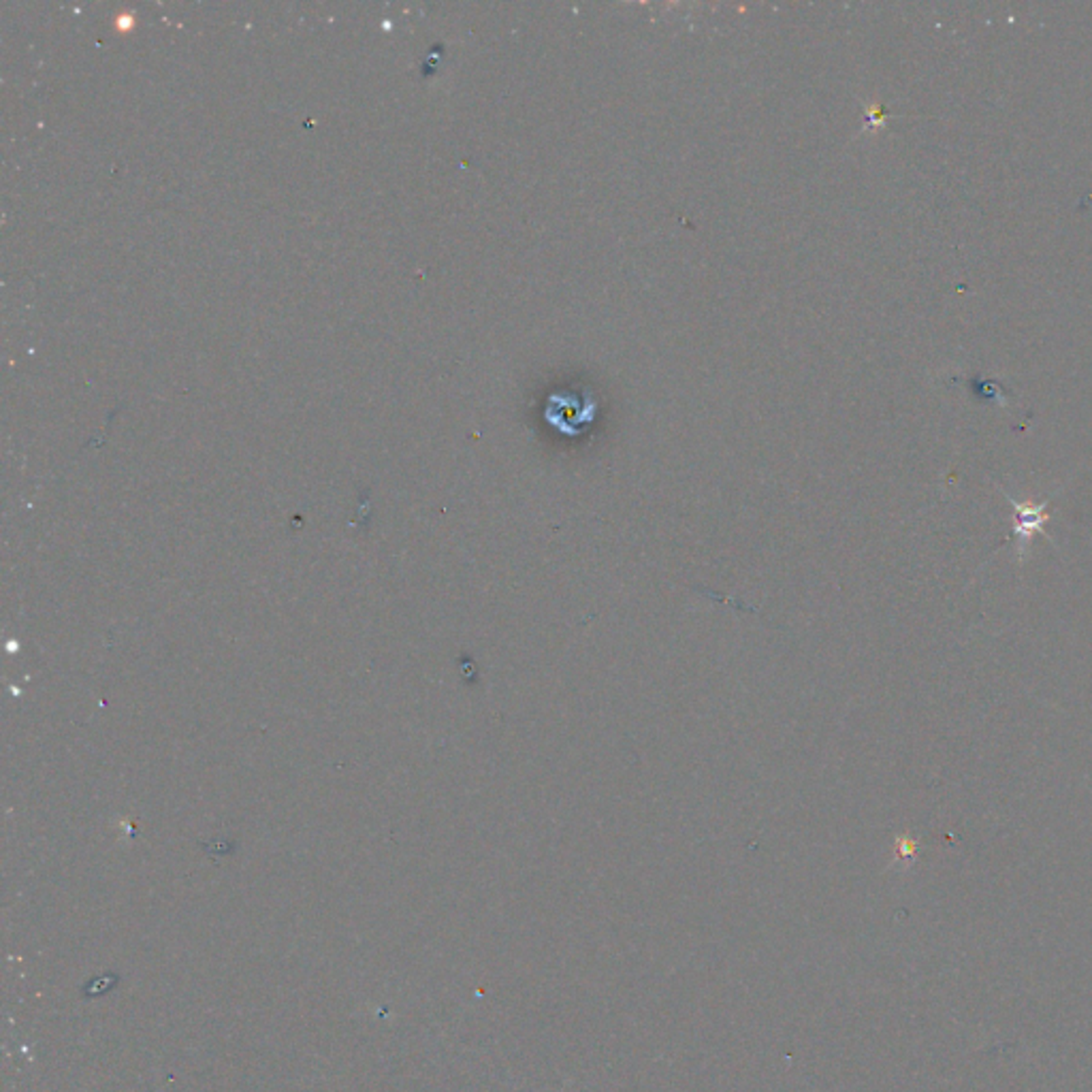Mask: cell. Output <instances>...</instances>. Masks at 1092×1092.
<instances>
[{
	"label": "cell",
	"mask_w": 1092,
	"mask_h": 1092,
	"mask_svg": "<svg viewBox=\"0 0 1092 1092\" xmlns=\"http://www.w3.org/2000/svg\"><path fill=\"white\" fill-rule=\"evenodd\" d=\"M1007 499L1013 506V513H1016V523H1013V534H1016L1018 540V557L1024 559L1028 551V544H1031L1032 536L1037 532H1043L1046 523L1050 521V513H1047V502L1043 503H1028V502H1018L1011 495H1007Z\"/></svg>",
	"instance_id": "obj_1"
}]
</instances>
